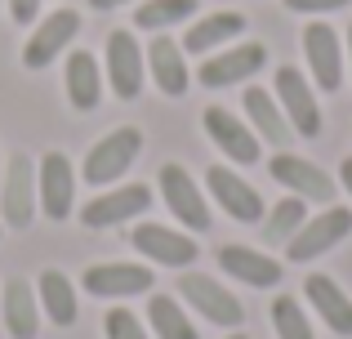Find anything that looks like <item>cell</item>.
Listing matches in <instances>:
<instances>
[{"label":"cell","instance_id":"obj_1","mask_svg":"<svg viewBox=\"0 0 352 339\" xmlns=\"http://www.w3.org/2000/svg\"><path fill=\"white\" fill-rule=\"evenodd\" d=\"M344 237H352V210L348 206H326L321 215H312L308 223L285 241V254H290V263H308V259H321L326 250H335Z\"/></svg>","mask_w":352,"mask_h":339},{"label":"cell","instance_id":"obj_2","mask_svg":"<svg viewBox=\"0 0 352 339\" xmlns=\"http://www.w3.org/2000/svg\"><path fill=\"white\" fill-rule=\"evenodd\" d=\"M138 152H143V134H138L134 125H120V130L103 134V139L89 148V157H85V183H94V188L116 183L120 174L134 166Z\"/></svg>","mask_w":352,"mask_h":339},{"label":"cell","instance_id":"obj_3","mask_svg":"<svg viewBox=\"0 0 352 339\" xmlns=\"http://www.w3.org/2000/svg\"><path fill=\"white\" fill-rule=\"evenodd\" d=\"M179 295L188 299V304L197 308L206 322H214V326L236 331V326L245 322V308H241V299H236L228 286H219L214 277H206V272H183V277H179Z\"/></svg>","mask_w":352,"mask_h":339},{"label":"cell","instance_id":"obj_4","mask_svg":"<svg viewBox=\"0 0 352 339\" xmlns=\"http://www.w3.org/2000/svg\"><path fill=\"white\" fill-rule=\"evenodd\" d=\"M276 103H281L285 121H290L294 134L303 139H317L321 134V107H317V94H312L308 76L299 67H276Z\"/></svg>","mask_w":352,"mask_h":339},{"label":"cell","instance_id":"obj_5","mask_svg":"<svg viewBox=\"0 0 352 339\" xmlns=\"http://www.w3.org/2000/svg\"><path fill=\"white\" fill-rule=\"evenodd\" d=\"M263 63H267V50L258 41H245V45H232V50L210 54V58L197 67V80L206 89H228V85L250 80L254 72H263Z\"/></svg>","mask_w":352,"mask_h":339},{"label":"cell","instance_id":"obj_6","mask_svg":"<svg viewBox=\"0 0 352 339\" xmlns=\"http://www.w3.org/2000/svg\"><path fill=\"white\" fill-rule=\"evenodd\" d=\"M303 54H308L312 85L335 94L344 85V45H339V32L330 23H308L303 27Z\"/></svg>","mask_w":352,"mask_h":339},{"label":"cell","instance_id":"obj_7","mask_svg":"<svg viewBox=\"0 0 352 339\" xmlns=\"http://www.w3.org/2000/svg\"><path fill=\"white\" fill-rule=\"evenodd\" d=\"M267 174H272L281 188H290L299 201H317V206H330V201H335V179H330L321 166H312L308 157L276 152V157L267 161Z\"/></svg>","mask_w":352,"mask_h":339},{"label":"cell","instance_id":"obj_8","mask_svg":"<svg viewBox=\"0 0 352 339\" xmlns=\"http://www.w3.org/2000/svg\"><path fill=\"white\" fill-rule=\"evenodd\" d=\"M76 32H80V14L76 9H54V14H45L41 27H36V32L27 36V45H23V63L32 72L50 67V63L76 41Z\"/></svg>","mask_w":352,"mask_h":339},{"label":"cell","instance_id":"obj_9","mask_svg":"<svg viewBox=\"0 0 352 339\" xmlns=\"http://www.w3.org/2000/svg\"><path fill=\"white\" fill-rule=\"evenodd\" d=\"M0 215H5V228H27L36 219V166L32 157H9L5 174H0Z\"/></svg>","mask_w":352,"mask_h":339},{"label":"cell","instance_id":"obj_10","mask_svg":"<svg viewBox=\"0 0 352 339\" xmlns=\"http://www.w3.org/2000/svg\"><path fill=\"white\" fill-rule=\"evenodd\" d=\"M147 210H152V192H147V183H125V188L98 192V197L80 210V223H85V228H116V223H129V219L147 215Z\"/></svg>","mask_w":352,"mask_h":339},{"label":"cell","instance_id":"obj_11","mask_svg":"<svg viewBox=\"0 0 352 339\" xmlns=\"http://www.w3.org/2000/svg\"><path fill=\"white\" fill-rule=\"evenodd\" d=\"M161 197H165V206H170V215L179 219L183 228H192V232H206L210 228V206H206V197H201V188L192 183V174L183 170V166H161Z\"/></svg>","mask_w":352,"mask_h":339},{"label":"cell","instance_id":"obj_12","mask_svg":"<svg viewBox=\"0 0 352 339\" xmlns=\"http://www.w3.org/2000/svg\"><path fill=\"white\" fill-rule=\"evenodd\" d=\"M129 241H134L138 254H147V263H165V268H188L201 254L188 232L165 228V223H138L134 232H129Z\"/></svg>","mask_w":352,"mask_h":339},{"label":"cell","instance_id":"obj_13","mask_svg":"<svg viewBox=\"0 0 352 339\" xmlns=\"http://www.w3.org/2000/svg\"><path fill=\"white\" fill-rule=\"evenodd\" d=\"M206 188H210V197L219 201V210H223V215H232L236 223H263V215H267V210H263V197H258V192L250 188L236 170L210 166L206 170Z\"/></svg>","mask_w":352,"mask_h":339},{"label":"cell","instance_id":"obj_14","mask_svg":"<svg viewBox=\"0 0 352 339\" xmlns=\"http://www.w3.org/2000/svg\"><path fill=\"white\" fill-rule=\"evenodd\" d=\"M80 286L98 299H129V295H147L156 281L152 268H143V263H94V268H85Z\"/></svg>","mask_w":352,"mask_h":339},{"label":"cell","instance_id":"obj_15","mask_svg":"<svg viewBox=\"0 0 352 339\" xmlns=\"http://www.w3.org/2000/svg\"><path fill=\"white\" fill-rule=\"evenodd\" d=\"M36 201L50 219H67L76 206V174L63 152H45L41 157V183H36Z\"/></svg>","mask_w":352,"mask_h":339},{"label":"cell","instance_id":"obj_16","mask_svg":"<svg viewBox=\"0 0 352 339\" xmlns=\"http://www.w3.org/2000/svg\"><path fill=\"white\" fill-rule=\"evenodd\" d=\"M206 134L214 139V148L223 152L228 161H236V166H254L258 161V134L250 130L245 121H236L228 107H206Z\"/></svg>","mask_w":352,"mask_h":339},{"label":"cell","instance_id":"obj_17","mask_svg":"<svg viewBox=\"0 0 352 339\" xmlns=\"http://www.w3.org/2000/svg\"><path fill=\"white\" fill-rule=\"evenodd\" d=\"M107 80H112L116 98H138L143 89V50L129 32L107 36Z\"/></svg>","mask_w":352,"mask_h":339},{"label":"cell","instance_id":"obj_18","mask_svg":"<svg viewBox=\"0 0 352 339\" xmlns=\"http://www.w3.org/2000/svg\"><path fill=\"white\" fill-rule=\"evenodd\" d=\"M303 295H308V304L317 308V317L339 339H352V299L344 295V286H339L335 277H326V272H308Z\"/></svg>","mask_w":352,"mask_h":339},{"label":"cell","instance_id":"obj_19","mask_svg":"<svg viewBox=\"0 0 352 339\" xmlns=\"http://www.w3.org/2000/svg\"><path fill=\"white\" fill-rule=\"evenodd\" d=\"M219 268H223L228 277H236L241 286H254V290L281 286V263L263 250H250V245H223V250H219Z\"/></svg>","mask_w":352,"mask_h":339},{"label":"cell","instance_id":"obj_20","mask_svg":"<svg viewBox=\"0 0 352 339\" xmlns=\"http://www.w3.org/2000/svg\"><path fill=\"white\" fill-rule=\"evenodd\" d=\"M147 67H152V80L161 85V94L170 98H183L192 85L188 76V58H183V45L170 41V36H156L152 50H147Z\"/></svg>","mask_w":352,"mask_h":339},{"label":"cell","instance_id":"obj_21","mask_svg":"<svg viewBox=\"0 0 352 339\" xmlns=\"http://www.w3.org/2000/svg\"><path fill=\"white\" fill-rule=\"evenodd\" d=\"M241 107H245V116H250V130H254L263 143H272V148H285V143H290L294 130H290V121H285L281 103H276L267 89L250 85L245 98H241Z\"/></svg>","mask_w":352,"mask_h":339},{"label":"cell","instance_id":"obj_22","mask_svg":"<svg viewBox=\"0 0 352 339\" xmlns=\"http://www.w3.org/2000/svg\"><path fill=\"white\" fill-rule=\"evenodd\" d=\"M245 32V18L232 14V9H219V14H206L197 18V23L188 27V36H183V54H214L223 50L232 36Z\"/></svg>","mask_w":352,"mask_h":339},{"label":"cell","instance_id":"obj_23","mask_svg":"<svg viewBox=\"0 0 352 339\" xmlns=\"http://www.w3.org/2000/svg\"><path fill=\"white\" fill-rule=\"evenodd\" d=\"M5 331L14 339H36V331H41V304H36L32 281L23 277L5 286Z\"/></svg>","mask_w":352,"mask_h":339},{"label":"cell","instance_id":"obj_24","mask_svg":"<svg viewBox=\"0 0 352 339\" xmlns=\"http://www.w3.org/2000/svg\"><path fill=\"white\" fill-rule=\"evenodd\" d=\"M98 98H103V72H98L94 54L76 50L67 58V103L76 112H94Z\"/></svg>","mask_w":352,"mask_h":339},{"label":"cell","instance_id":"obj_25","mask_svg":"<svg viewBox=\"0 0 352 339\" xmlns=\"http://www.w3.org/2000/svg\"><path fill=\"white\" fill-rule=\"evenodd\" d=\"M41 308L54 326H72L76 322V286L63 277L58 268L41 272Z\"/></svg>","mask_w":352,"mask_h":339},{"label":"cell","instance_id":"obj_26","mask_svg":"<svg viewBox=\"0 0 352 339\" xmlns=\"http://www.w3.org/2000/svg\"><path fill=\"white\" fill-rule=\"evenodd\" d=\"M147 326H152L161 339H201L197 326L188 322V313H183V304L174 295H152L147 299Z\"/></svg>","mask_w":352,"mask_h":339},{"label":"cell","instance_id":"obj_27","mask_svg":"<svg viewBox=\"0 0 352 339\" xmlns=\"http://www.w3.org/2000/svg\"><path fill=\"white\" fill-rule=\"evenodd\" d=\"M303 223H308V201L285 197V201H276V206L263 215V241L267 245H285Z\"/></svg>","mask_w":352,"mask_h":339},{"label":"cell","instance_id":"obj_28","mask_svg":"<svg viewBox=\"0 0 352 339\" xmlns=\"http://www.w3.org/2000/svg\"><path fill=\"white\" fill-rule=\"evenodd\" d=\"M192 14H197V0H143L134 9V27L138 32H165Z\"/></svg>","mask_w":352,"mask_h":339},{"label":"cell","instance_id":"obj_29","mask_svg":"<svg viewBox=\"0 0 352 339\" xmlns=\"http://www.w3.org/2000/svg\"><path fill=\"white\" fill-rule=\"evenodd\" d=\"M272 331H276V339H317L308 313H303V304L294 295H276L272 299Z\"/></svg>","mask_w":352,"mask_h":339},{"label":"cell","instance_id":"obj_30","mask_svg":"<svg viewBox=\"0 0 352 339\" xmlns=\"http://www.w3.org/2000/svg\"><path fill=\"white\" fill-rule=\"evenodd\" d=\"M103 335L107 339H147V326L138 322L129 308H112V313L103 317Z\"/></svg>","mask_w":352,"mask_h":339},{"label":"cell","instance_id":"obj_31","mask_svg":"<svg viewBox=\"0 0 352 339\" xmlns=\"http://www.w3.org/2000/svg\"><path fill=\"white\" fill-rule=\"evenodd\" d=\"M344 5H352V0H285V9H294V14H330Z\"/></svg>","mask_w":352,"mask_h":339},{"label":"cell","instance_id":"obj_32","mask_svg":"<svg viewBox=\"0 0 352 339\" xmlns=\"http://www.w3.org/2000/svg\"><path fill=\"white\" fill-rule=\"evenodd\" d=\"M9 14H14V23H36L41 0H9Z\"/></svg>","mask_w":352,"mask_h":339},{"label":"cell","instance_id":"obj_33","mask_svg":"<svg viewBox=\"0 0 352 339\" xmlns=\"http://www.w3.org/2000/svg\"><path fill=\"white\" fill-rule=\"evenodd\" d=\"M339 179H344V192H352V157H344V166H339Z\"/></svg>","mask_w":352,"mask_h":339},{"label":"cell","instance_id":"obj_34","mask_svg":"<svg viewBox=\"0 0 352 339\" xmlns=\"http://www.w3.org/2000/svg\"><path fill=\"white\" fill-rule=\"evenodd\" d=\"M94 9H116V5H129V0H89Z\"/></svg>","mask_w":352,"mask_h":339},{"label":"cell","instance_id":"obj_35","mask_svg":"<svg viewBox=\"0 0 352 339\" xmlns=\"http://www.w3.org/2000/svg\"><path fill=\"white\" fill-rule=\"evenodd\" d=\"M348 67H352V27H348Z\"/></svg>","mask_w":352,"mask_h":339},{"label":"cell","instance_id":"obj_36","mask_svg":"<svg viewBox=\"0 0 352 339\" xmlns=\"http://www.w3.org/2000/svg\"><path fill=\"white\" fill-rule=\"evenodd\" d=\"M228 339H250V335H241V331H236V335H228Z\"/></svg>","mask_w":352,"mask_h":339},{"label":"cell","instance_id":"obj_37","mask_svg":"<svg viewBox=\"0 0 352 339\" xmlns=\"http://www.w3.org/2000/svg\"><path fill=\"white\" fill-rule=\"evenodd\" d=\"M0 174H5V166H0Z\"/></svg>","mask_w":352,"mask_h":339}]
</instances>
